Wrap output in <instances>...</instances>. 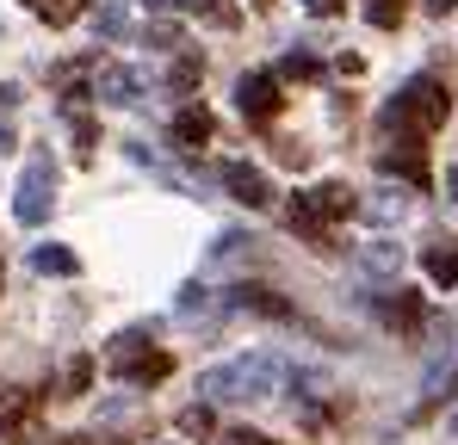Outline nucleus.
<instances>
[{
	"mask_svg": "<svg viewBox=\"0 0 458 445\" xmlns=\"http://www.w3.org/2000/svg\"><path fill=\"white\" fill-rule=\"evenodd\" d=\"M279 383H285V365L273 353H242L199 377V402H273Z\"/></svg>",
	"mask_w": 458,
	"mask_h": 445,
	"instance_id": "1",
	"label": "nucleus"
},
{
	"mask_svg": "<svg viewBox=\"0 0 458 445\" xmlns=\"http://www.w3.org/2000/svg\"><path fill=\"white\" fill-rule=\"evenodd\" d=\"M446 112H453L446 87H440L434 74H415V80H409V87L378 112V124H384V130H396V137H428V130L446 124Z\"/></svg>",
	"mask_w": 458,
	"mask_h": 445,
	"instance_id": "2",
	"label": "nucleus"
},
{
	"mask_svg": "<svg viewBox=\"0 0 458 445\" xmlns=\"http://www.w3.org/2000/svg\"><path fill=\"white\" fill-rule=\"evenodd\" d=\"M50 205H56V167H50V155H38V161H25V173L13 186V217L25 229H38L50 217Z\"/></svg>",
	"mask_w": 458,
	"mask_h": 445,
	"instance_id": "3",
	"label": "nucleus"
},
{
	"mask_svg": "<svg viewBox=\"0 0 458 445\" xmlns=\"http://www.w3.org/2000/svg\"><path fill=\"white\" fill-rule=\"evenodd\" d=\"M235 105H242V118H248V124H273V118H279V105H285V99H279V74H242V80H235Z\"/></svg>",
	"mask_w": 458,
	"mask_h": 445,
	"instance_id": "4",
	"label": "nucleus"
},
{
	"mask_svg": "<svg viewBox=\"0 0 458 445\" xmlns=\"http://www.w3.org/2000/svg\"><path fill=\"white\" fill-rule=\"evenodd\" d=\"M38 421H44L38 396H0V445H31L38 440Z\"/></svg>",
	"mask_w": 458,
	"mask_h": 445,
	"instance_id": "5",
	"label": "nucleus"
},
{
	"mask_svg": "<svg viewBox=\"0 0 458 445\" xmlns=\"http://www.w3.org/2000/svg\"><path fill=\"white\" fill-rule=\"evenodd\" d=\"M378 167H384V173H396V180H409L415 192L434 180V173H428V148H421V137H396V143L378 155Z\"/></svg>",
	"mask_w": 458,
	"mask_h": 445,
	"instance_id": "6",
	"label": "nucleus"
},
{
	"mask_svg": "<svg viewBox=\"0 0 458 445\" xmlns=\"http://www.w3.org/2000/svg\"><path fill=\"white\" fill-rule=\"evenodd\" d=\"M224 186H229V198L248 205V211H267L273 205V180L260 167H248V161H224Z\"/></svg>",
	"mask_w": 458,
	"mask_h": 445,
	"instance_id": "7",
	"label": "nucleus"
},
{
	"mask_svg": "<svg viewBox=\"0 0 458 445\" xmlns=\"http://www.w3.org/2000/svg\"><path fill=\"white\" fill-rule=\"evenodd\" d=\"M93 99H106V105H137V99H143V74L124 69V63H99V69H93Z\"/></svg>",
	"mask_w": 458,
	"mask_h": 445,
	"instance_id": "8",
	"label": "nucleus"
},
{
	"mask_svg": "<svg viewBox=\"0 0 458 445\" xmlns=\"http://www.w3.org/2000/svg\"><path fill=\"white\" fill-rule=\"evenodd\" d=\"M378 315H384V328H396V334H421V322H428V309H421V297H415V291L378 297Z\"/></svg>",
	"mask_w": 458,
	"mask_h": 445,
	"instance_id": "9",
	"label": "nucleus"
},
{
	"mask_svg": "<svg viewBox=\"0 0 458 445\" xmlns=\"http://www.w3.org/2000/svg\"><path fill=\"white\" fill-rule=\"evenodd\" d=\"M304 205L316 211V222H341V217H353L360 211V198L341 186V180H328V186H316V192H304Z\"/></svg>",
	"mask_w": 458,
	"mask_h": 445,
	"instance_id": "10",
	"label": "nucleus"
},
{
	"mask_svg": "<svg viewBox=\"0 0 458 445\" xmlns=\"http://www.w3.org/2000/svg\"><path fill=\"white\" fill-rule=\"evenodd\" d=\"M112 371H118L124 383L149 390V383H161V377L174 371V359H167V353H124V359H112Z\"/></svg>",
	"mask_w": 458,
	"mask_h": 445,
	"instance_id": "11",
	"label": "nucleus"
},
{
	"mask_svg": "<svg viewBox=\"0 0 458 445\" xmlns=\"http://www.w3.org/2000/svg\"><path fill=\"white\" fill-rule=\"evenodd\" d=\"M224 309H254V315H273V322L292 315V303H285L279 291H267V285H235V291L224 297Z\"/></svg>",
	"mask_w": 458,
	"mask_h": 445,
	"instance_id": "12",
	"label": "nucleus"
},
{
	"mask_svg": "<svg viewBox=\"0 0 458 445\" xmlns=\"http://www.w3.org/2000/svg\"><path fill=\"white\" fill-rule=\"evenodd\" d=\"M174 143L186 148V155H199V148L211 143V112H205V105H186V112L174 118Z\"/></svg>",
	"mask_w": 458,
	"mask_h": 445,
	"instance_id": "13",
	"label": "nucleus"
},
{
	"mask_svg": "<svg viewBox=\"0 0 458 445\" xmlns=\"http://www.w3.org/2000/svg\"><path fill=\"white\" fill-rule=\"evenodd\" d=\"M31 266H38L44 279H75V273H81L75 248H63V241H44V248H31Z\"/></svg>",
	"mask_w": 458,
	"mask_h": 445,
	"instance_id": "14",
	"label": "nucleus"
},
{
	"mask_svg": "<svg viewBox=\"0 0 458 445\" xmlns=\"http://www.w3.org/2000/svg\"><path fill=\"white\" fill-rule=\"evenodd\" d=\"M421 266H428V279H434V285H458V241L428 248V254H421Z\"/></svg>",
	"mask_w": 458,
	"mask_h": 445,
	"instance_id": "15",
	"label": "nucleus"
},
{
	"mask_svg": "<svg viewBox=\"0 0 458 445\" xmlns=\"http://www.w3.org/2000/svg\"><path fill=\"white\" fill-rule=\"evenodd\" d=\"M25 6H31V13H38L44 25H75L87 0H25Z\"/></svg>",
	"mask_w": 458,
	"mask_h": 445,
	"instance_id": "16",
	"label": "nucleus"
},
{
	"mask_svg": "<svg viewBox=\"0 0 458 445\" xmlns=\"http://www.w3.org/2000/svg\"><path fill=\"white\" fill-rule=\"evenodd\" d=\"M360 266H366V273H378V279H390V273L403 266V248H390V241H372V248L360 254Z\"/></svg>",
	"mask_w": 458,
	"mask_h": 445,
	"instance_id": "17",
	"label": "nucleus"
},
{
	"mask_svg": "<svg viewBox=\"0 0 458 445\" xmlns=\"http://www.w3.org/2000/svg\"><path fill=\"white\" fill-rule=\"evenodd\" d=\"M360 13H366V25H378V31H396V25H403V0H360Z\"/></svg>",
	"mask_w": 458,
	"mask_h": 445,
	"instance_id": "18",
	"label": "nucleus"
},
{
	"mask_svg": "<svg viewBox=\"0 0 458 445\" xmlns=\"http://www.w3.org/2000/svg\"><path fill=\"white\" fill-rule=\"evenodd\" d=\"M99 31L106 38H124L131 31V0H99Z\"/></svg>",
	"mask_w": 458,
	"mask_h": 445,
	"instance_id": "19",
	"label": "nucleus"
},
{
	"mask_svg": "<svg viewBox=\"0 0 458 445\" xmlns=\"http://www.w3.org/2000/svg\"><path fill=\"white\" fill-rule=\"evenodd\" d=\"M217 421H211V402H192V408H180V433L186 440H205Z\"/></svg>",
	"mask_w": 458,
	"mask_h": 445,
	"instance_id": "20",
	"label": "nucleus"
},
{
	"mask_svg": "<svg viewBox=\"0 0 458 445\" xmlns=\"http://www.w3.org/2000/svg\"><path fill=\"white\" fill-rule=\"evenodd\" d=\"M211 309H217V303H211L205 285H186V291H180V322H199V315H211Z\"/></svg>",
	"mask_w": 458,
	"mask_h": 445,
	"instance_id": "21",
	"label": "nucleus"
},
{
	"mask_svg": "<svg viewBox=\"0 0 458 445\" xmlns=\"http://www.w3.org/2000/svg\"><path fill=\"white\" fill-rule=\"evenodd\" d=\"M199 74H205L199 56H180V63L167 69V87H174V93H192V87H199Z\"/></svg>",
	"mask_w": 458,
	"mask_h": 445,
	"instance_id": "22",
	"label": "nucleus"
},
{
	"mask_svg": "<svg viewBox=\"0 0 458 445\" xmlns=\"http://www.w3.org/2000/svg\"><path fill=\"white\" fill-rule=\"evenodd\" d=\"M279 74H285V80H316V74H322V63H316V56H304V50H292V56L279 63Z\"/></svg>",
	"mask_w": 458,
	"mask_h": 445,
	"instance_id": "23",
	"label": "nucleus"
},
{
	"mask_svg": "<svg viewBox=\"0 0 458 445\" xmlns=\"http://www.w3.org/2000/svg\"><path fill=\"white\" fill-rule=\"evenodd\" d=\"M69 137H75V148H81V155H93V143H99L93 118H81V112H69Z\"/></svg>",
	"mask_w": 458,
	"mask_h": 445,
	"instance_id": "24",
	"label": "nucleus"
},
{
	"mask_svg": "<svg viewBox=\"0 0 458 445\" xmlns=\"http://www.w3.org/2000/svg\"><path fill=\"white\" fill-rule=\"evenodd\" d=\"M87 383H93V359H69V371H63V390H69V396H81Z\"/></svg>",
	"mask_w": 458,
	"mask_h": 445,
	"instance_id": "25",
	"label": "nucleus"
},
{
	"mask_svg": "<svg viewBox=\"0 0 458 445\" xmlns=\"http://www.w3.org/2000/svg\"><path fill=\"white\" fill-rule=\"evenodd\" d=\"M149 44L174 50V44H180V25H174V19H155V25H149Z\"/></svg>",
	"mask_w": 458,
	"mask_h": 445,
	"instance_id": "26",
	"label": "nucleus"
},
{
	"mask_svg": "<svg viewBox=\"0 0 458 445\" xmlns=\"http://www.w3.org/2000/svg\"><path fill=\"white\" fill-rule=\"evenodd\" d=\"M224 445H279V440H267V433H248V427H229Z\"/></svg>",
	"mask_w": 458,
	"mask_h": 445,
	"instance_id": "27",
	"label": "nucleus"
},
{
	"mask_svg": "<svg viewBox=\"0 0 458 445\" xmlns=\"http://www.w3.org/2000/svg\"><path fill=\"white\" fill-rule=\"evenodd\" d=\"M50 445H124V440H99V433H69V440H50Z\"/></svg>",
	"mask_w": 458,
	"mask_h": 445,
	"instance_id": "28",
	"label": "nucleus"
},
{
	"mask_svg": "<svg viewBox=\"0 0 458 445\" xmlns=\"http://www.w3.org/2000/svg\"><path fill=\"white\" fill-rule=\"evenodd\" d=\"M310 13H322V19H328V13H341V0H304Z\"/></svg>",
	"mask_w": 458,
	"mask_h": 445,
	"instance_id": "29",
	"label": "nucleus"
},
{
	"mask_svg": "<svg viewBox=\"0 0 458 445\" xmlns=\"http://www.w3.org/2000/svg\"><path fill=\"white\" fill-rule=\"evenodd\" d=\"M19 105V87H0V112H13Z\"/></svg>",
	"mask_w": 458,
	"mask_h": 445,
	"instance_id": "30",
	"label": "nucleus"
},
{
	"mask_svg": "<svg viewBox=\"0 0 458 445\" xmlns=\"http://www.w3.org/2000/svg\"><path fill=\"white\" fill-rule=\"evenodd\" d=\"M453 6H458V0H428V13H434V19H446Z\"/></svg>",
	"mask_w": 458,
	"mask_h": 445,
	"instance_id": "31",
	"label": "nucleus"
},
{
	"mask_svg": "<svg viewBox=\"0 0 458 445\" xmlns=\"http://www.w3.org/2000/svg\"><path fill=\"white\" fill-rule=\"evenodd\" d=\"M149 6H192L199 13V0H149Z\"/></svg>",
	"mask_w": 458,
	"mask_h": 445,
	"instance_id": "32",
	"label": "nucleus"
},
{
	"mask_svg": "<svg viewBox=\"0 0 458 445\" xmlns=\"http://www.w3.org/2000/svg\"><path fill=\"white\" fill-rule=\"evenodd\" d=\"M19 143V137H13V130H6V124H0V155H6V148Z\"/></svg>",
	"mask_w": 458,
	"mask_h": 445,
	"instance_id": "33",
	"label": "nucleus"
},
{
	"mask_svg": "<svg viewBox=\"0 0 458 445\" xmlns=\"http://www.w3.org/2000/svg\"><path fill=\"white\" fill-rule=\"evenodd\" d=\"M446 192H453V198H458V167H446Z\"/></svg>",
	"mask_w": 458,
	"mask_h": 445,
	"instance_id": "34",
	"label": "nucleus"
}]
</instances>
